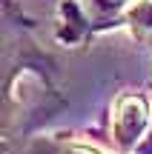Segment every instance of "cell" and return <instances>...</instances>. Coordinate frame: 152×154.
Returning a JSON list of instances; mask_svg holds the SVG:
<instances>
[{"label":"cell","mask_w":152,"mask_h":154,"mask_svg":"<svg viewBox=\"0 0 152 154\" xmlns=\"http://www.w3.org/2000/svg\"><path fill=\"white\" fill-rule=\"evenodd\" d=\"M138 0H78V3H66V6L80 17L83 37H86L89 32H101V29L121 26L124 14Z\"/></svg>","instance_id":"cell-2"},{"label":"cell","mask_w":152,"mask_h":154,"mask_svg":"<svg viewBox=\"0 0 152 154\" xmlns=\"http://www.w3.org/2000/svg\"><path fill=\"white\" fill-rule=\"evenodd\" d=\"M152 126L149 103L138 91H121L112 103V146L118 154H135Z\"/></svg>","instance_id":"cell-1"},{"label":"cell","mask_w":152,"mask_h":154,"mask_svg":"<svg viewBox=\"0 0 152 154\" xmlns=\"http://www.w3.org/2000/svg\"><path fill=\"white\" fill-rule=\"evenodd\" d=\"M23 154H106L92 143H80L75 137H57V134H40L26 143Z\"/></svg>","instance_id":"cell-3"},{"label":"cell","mask_w":152,"mask_h":154,"mask_svg":"<svg viewBox=\"0 0 152 154\" xmlns=\"http://www.w3.org/2000/svg\"><path fill=\"white\" fill-rule=\"evenodd\" d=\"M135 154H152V126H149L147 137H144V143L138 146V151H135Z\"/></svg>","instance_id":"cell-5"},{"label":"cell","mask_w":152,"mask_h":154,"mask_svg":"<svg viewBox=\"0 0 152 154\" xmlns=\"http://www.w3.org/2000/svg\"><path fill=\"white\" fill-rule=\"evenodd\" d=\"M121 26L129 29L138 40H147L152 37V0H138L129 11L124 14Z\"/></svg>","instance_id":"cell-4"}]
</instances>
